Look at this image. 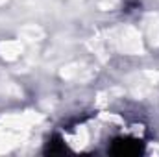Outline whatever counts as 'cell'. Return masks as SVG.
Segmentation results:
<instances>
[{"label": "cell", "mask_w": 159, "mask_h": 157, "mask_svg": "<svg viewBox=\"0 0 159 157\" xmlns=\"http://www.w3.org/2000/svg\"><path fill=\"white\" fill-rule=\"evenodd\" d=\"M143 152H144V142L139 139H131V137H117L109 148V154L117 157L141 155Z\"/></svg>", "instance_id": "1"}, {"label": "cell", "mask_w": 159, "mask_h": 157, "mask_svg": "<svg viewBox=\"0 0 159 157\" xmlns=\"http://www.w3.org/2000/svg\"><path fill=\"white\" fill-rule=\"evenodd\" d=\"M67 152V144L63 142V139L61 137H52L50 141H48V144H46V148H44V154H50V155H57V154H65Z\"/></svg>", "instance_id": "2"}]
</instances>
